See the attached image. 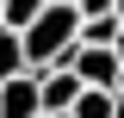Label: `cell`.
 Segmentation results:
<instances>
[{
    "mask_svg": "<svg viewBox=\"0 0 124 118\" xmlns=\"http://www.w3.org/2000/svg\"><path fill=\"white\" fill-rule=\"evenodd\" d=\"M19 37H25L31 68H56V62H68L75 44H81V6H75V0H50L44 19H37L31 31H19Z\"/></svg>",
    "mask_w": 124,
    "mask_h": 118,
    "instance_id": "6da1fadb",
    "label": "cell"
},
{
    "mask_svg": "<svg viewBox=\"0 0 124 118\" xmlns=\"http://www.w3.org/2000/svg\"><path fill=\"white\" fill-rule=\"evenodd\" d=\"M68 68H75L87 87H112V93H118V81H124V56H118L112 44H75Z\"/></svg>",
    "mask_w": 124,
    "mask_h": 118,
    "instance_id": "7a4b0ae2",
    "label": "cell"
},
{
    "mask_svg": "<svg viewBox=\"0 0 124 118\" xmlns=\"http://www.w3.org/2000/svg\"><path fill=\"white\" fill-rule=\"evenodd\" d=\"M0 118H44V81H37V68L0 81Z\"/></svg>",
    "mask_w": 124,
    "mask_h": 118,
    "instance_id": "3957f363",
    "label": "cell"
},
{
    "mask_svg": "<svg viewBox=\"0 0 124 118\" xmlns=\"http://www.w3.org/2000/svg\"><path fill=\"white\" fill-rule=\"evenodd\" d=\"M37 81H44V112H75V100L87 93V81H81L68 62H56V68H37Z\"/></svg>",
    "mask_w": 124,
    "mask_h": 118,
    "instance_id": "277c9868",
    "label": "cell"
},
{
    "mask_svg": "<svg viewBox=\"0 0 124 118\" xmlns=\"http://www.w3.org/2000/svg\"><path fill=\"white\" fill-rule=\"evenodd\" d=\"M31 56H25V37L19 31H0V81H13V75H25Z\"/></svg>",
    "mask_w": 124,
    "mask_h": 118,
    "instance_id": "5b68a950",
    "label": "cell"
},
{
    "mask_svg": "<svg viewBox=\"0 0 124 118\" xmlns=\"http://www.w3.org/2000/svg\"><path fill=\"white\" fill-rule=\"evenodd\" d=\"M112 112H118V93L112 87H87L75 100V118H112Z\"/></svg>",
    "mask_w": 124,
    "mask_h": 118,
    "instance_id": "8992f818",
    "label": "cell"
},
{
    "mask_svg": "<svg viewBox=\"0 0 124 118\" xmlns=\"http://www.w3.org/2000/svg\"><path fill=\"white\" fill-rule=\"evenodd\" d=\"M50 0H6V31H31L37 19H44Z\"/></svg>",
    "mask_w": 124,
    "mask_h": 118,
    "instance_id": "52a82bcc",
    "label": "cell"
},
{
    "mask_svg": "<svg viewBox=\"0 0 124 118\" xmlns=\"http://www.w3.org/2000/svg\"><path fill=\"white\" fill-rule=\"evenodd\" d=\"M124 19H81V44H118Z\"/></svg>",
    "mask_w": 124,
    "mask_h": 118,
    "instance_id": "ba28073f",
    "label": "cell"
},
{
    "mask_svg": "<svg viewBox=\"0 0 124 118\" xmlns=\"http://www.w3.org/2000/svg\"><path fill=\"white\" fill-rule=\"evenodd\" d=\"M81 19H118V0H75Z\"/></svg>",
    "mask_w": 124,
    "mask_h": 118,
    "instance_id": "9c48e42d",
    "label": "cell"
},
{
    "mask_svg": "<svg viewBox=\"0 0 124 118\" xmlns=\"http://www.w3.org/2000/svg\"><path fill=\"white\" fill-rule=\"evenodd\" d=\"M0 31H6V0H0Z\"/></svg>",
    "mask_w": 124,
    "mask_h": 118,
    "instance_id": "30bf717a",
    "label": "cell"
},
{
    "mask_svg": "<svg viewBox=\"0 0 124 118\" xmlns=\"http://www.w3.org/2000/svg\"><path fill=\"white\" fill-rule=\"evenodd\" d=\"M112 50H118V56H124V31H118V44H112Z\"/></svg>",
    "mask_w": 124,
    "mask_h": 118,
    "instance_id": "8fae6325",
    "label": "cell"
},
{
    "mask_svg": "<svg viewBox=\"0 0 124 118\" xmlns=\"http://www.w3.org/2000/svg\"><path fill=\"white\" fill-rule=\"evenodd\" d=\"M44 118H75V112H44Z\"/></svg>",
    "mask_w": 124,
    "mask_h": 118,
    "instance_id": "7c38bea8",
    "label": "cell"
},
{
    "mask_svg": "<svg viewBox=\"0 0 124 118\" xmlns=\"http://www.w3.org/2000/svg\"><path fill=\"white\" fill-rule=\"evenodd\" d=\"M112 118H124V93H118V112H112Z\"/></svg>",
    "mask_w": 124,
    "mask_h": 118,
    "instance_id": "4fadbf2b",
    "label": "cell"
},
{
    "mask_svg": "<svg viewBox=\"0 0 124 118\" xmlns=\"http://www.w3.org/2000/svg\"><path fill=\"white\" fill-rule=\"evenodd\" d=\"M118 19H124V0H118Z\"/></svg>",
    "mask_w": 124,
    "mask_h": 118,
    "instance_id": "5bb4252c",
    "label": "cell"
}]
</instances>
